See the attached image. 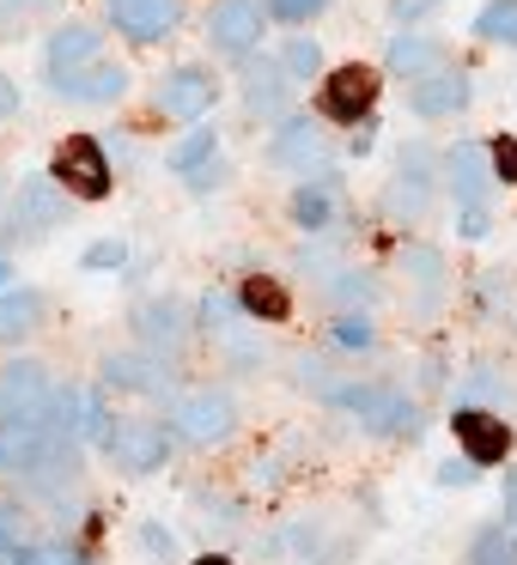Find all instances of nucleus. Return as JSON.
<instances>
[{"label": "nucleus", "mask_w": 517, "mask_h": 565, "mask_svg": "<svg viewBox=\"0 0 517 565\" xmlns=\"http://www.w3.org/2000/svg\"><path fill=\"white\" fill-rule=\"evenodd\" d=\"M225 177H232V171H225L220 159H208L201 171H189L183 183H189V195H208V189H225Z\"/></svg>", "instance_id": "obj_43"}, {"label": "nucleus", "mask_w": 517, "mask_h": 565, "mask_svg": "<svg viewBox=\"0 0 517 565\" xmlns=\"http://www.w3.org/2000/svg\"><path fill=\"white\" fill-rule=\"evenodd\" d=\"M475 38L499 43V50H517V0H487L475 13Z\"/></svg>", "instance_id": "obj_30"}, {"label": "nucleus", "mask_w": 517, "mask_h": 565, "mask_svg": "<svg viewBox=\"0 0 517 565\" xmlns=\"http://www.w3.org/2000/svg\"><path fill=\"white\" fill-rule=\"evenodd\" d=\"M13 116H19V79L0 74V122H13Z\"/></svg>", "instance_id": "obj_46"}, {"label": "nucleus", "mask_w": 517, "mask_h": 565, "mask_svg": "<svg viewBox=\"0 0 517 565\" xmlns=\"http://www.w3.org/2000/svg\"><path fill=\"white\" fill-rule=\"evenodd\" d=\"M402 274H408V310H414V317H439V305H444V249L439 244H408L402 249Z\"/></svg>", "instance_id": "obj_17"}, {"label": "nucleus", "mask_w": 517, "mask_h": 565, "mask_svg": "<svg viewBox=\"0 0 517 565\" xmlns=\"http://www.w3.org/2000/svg\"><path fill=\"white\" fill-rule=\"evenodd\" d=\"M487 159H493V183H517V140H493Z\"/></svg>", "instance_id": "obj_42"}, {"label": "nucleus", "mask_w": 517, "mask_h": 565, "mask_svg": "<svg viewBox=\"0 0 517 565\" xmlns=\"http://www.w3.org/2000/svg\"><path fill=\"white\" fill-rule=\"evenodd\" d=\"M256 43H262V0H213V13H208V50L244 62Z\"/></svg>", "instance_id": "obj_13"}, {"label": "nucleus", "mask_w": 517, "mask_h": 565, "mask_svg": "<svg viewBox=\"0 0 517 565\" xmlns=\"http://www.w3.org/2000/svg\"><path fill=\"white\" fill-rule=\"evenodd\" d=\"M383 67H390L395 79H408V86H414V79L451 67V43L432 38V31H395V38L383 43Z\"/></svg>", "instance_id": "obj_16"}, {"label": "nucleus", "mask_w": 517, "mask_h": 565, "mask_svg": "<svg viewBox=\"0 0 517 565\" xmlns=\"http://www.w3.org/2000/svg\"><path fill=\"white\" fill-rule=\"evenodd\" d=\"M244 104L262 116H286V98H293V79H286V67L274 62V55H262V62H250L244 55Z\"/></svg>", "instance_id": "obj_22"}, {"label": "nucleus", "mask_w": 517, "mask_h": 565, "mask_svg": "<svg viewBox=\"0 0 517 565\" xmlns=\"http://www.w3.org/2000/svg\"><path fill=\"white\" fill-rule=\"evenodd\" d=\"M468 104H475V74H468V67H439V74L408 86V110H414L420 122H451Z\"/></svg>", "instance_id": "obj_12"}, {"label": "nucleus", "mask_w": 517, "mask_h": 565, "mask_svg": "<svg viewBox=\"0 0 517 565\" xmlns=\"http://www.w3.org/2000/svg\"><path fill=\"white\" fill-rule=\"evenodd\" d=\"M135 334L152 353H177V347L189 341V310L177 305V298H147V305L135 310Z\"/></svg>", "instance_id": "obj_20"}, {"label": "nucleus", "mask_w": 517, "mask_h": 565, "mask_svg": "<svg viewBox=\"0 0 517 565\" xmlns=\"http://www.w3.org/2000/svg\"><path fill=\"white\" fill-rule=\"evenodd\" d=\"M196 317H201V329H208V334H225V329L244 322V310H238V292H208Z\"/></svg>", "instance_id": "obj_36"}, {"label": "nucleus", "mask_w": 517, "mask_h": 565, "mask_svg": "<svg viewBox=\"0 0 517 565\" xmlns=\"http://www.w3.org/2000/svg\"><path fill=\"white\" fill-rule=\"evenodd\" d=\"M238 310H244L250 322H286L293 317V292H286L274 274H250V280L238 286Z\"/></svg>", "instance_id": "obj_25"}, {"label": "nucleus", "mask_w": 517, "mask_h": 565, "mask_svg": "<svg viewBox=\"0 0 517 565\" xmlns=\"http://www.w3.org/2000/svg\"><path fill=\"white\" fill-rule=\"evenodd\" d=\"M159 110L165 116H183V122H201V116L213 110V98H220V79L208 74V67H196V62H183V67H171V74L159 79Z\"/></svg>", "instance_id": "obj_15"}, {"label": "nucleus", "mask_w": 517, "mask_h": 565, "mask_svg": "<svg viewBox=\"0 0 517 565\" xmlns=\"http://www.w3.org/2000/svg\"><path fill=\"white\" fill-rule=\"evenodd\" d=\"M268 164L298 177H329V135L310 116H281V128L268 135Z\"/></svg>", "instance_id": "obj_9"}, {"label": "nucleus", "mask_w": 517, "mask_h": 565, "mask_svg": "<svg viewBox=\"0 0 517 565\" xmlns=\"http://www.w3.org/2000/svg\"><path fill=\"white\" fill-rule=\"evenodd\" d=\"M511 402H517V390L505 383L499 365H468L463 383H456V407H493V414H505Z\"/></svg>", "instance_id": "obj_26"}, {"label": "nucleus", "mask_w": 517, "mask_h": 565, "mask_svg": "<svg viewBox=\"0 0 517 565\" xmlns=\"http://www.w3.org/2000/svg\"><path fill=\"white\" fill-rule=\"evenodd\" d=\"M378 92H383V74H378V67L347 62V67H335V74H323L317 110L329 116V122H354V128H359L371 110H378Z\"/></svg>", "instance_id": "obj_6"}, {"label": "nucleus", "mask_w": 517, "mask_h": 565, "mask_svg": "<svg viewBox=\"0 0 517 565\" xmlns=\"http://www.w3.org/2000/svg\"><path fill=\"white\" fill-rule=\"evenodd\" d=\"M493 232V207H456V237L463 244H481Z\"/></svg>", "instance_id": "obj_40"}, {"label": "nucleus", "mask_w": 517, "mask_h": 565, "mask_svg": "<svg viewBox=\"0 0 517 565\" xmlns=\"http://www.w3.org/2000/svg\"><path fill=\"white\" fill-rule=\"evenodd\" d=\"M468 565H517V529L511 523H481L475 535H468V553H463Z\"/></svg>", "instance_id": "obj_27"}, {"label": "nucleus", "mask_w": 517, "mask_h": 565, "mask_svg": "<svg viewBox=\"0 0 517 565\" xmlns=\"http://www.w3.org/2000/svg\"><path fill=\"white\" fill-rule=\"evenodd\" d=\"M104 55V31L86 25V19H74V25H62L50 38V50H43V67H50V86L67 74H80V67H92Z\"/></svg>", "instance_id": "obj_19"}, {"label": "nucleus", "mask_w": 517, "mask_h": 565, "mask_svg": "<svg viewBox=\"0 0 517 565\" xmlns=\"http://www.w3.org/2000/svg\"><path fill=\"white\" fill-rule=\"evenodd\" d=\"M323 292H329L341 310H366V305H378V280H371L366 268H335V274H323Z\"/></svg>", "instance_id": "obj_29"}, {"label": "nucleus", "mask_w": 517, "mask_h": 565, "mask_svg": "<svg viewBox=\"0 0 517 565\" xmlns=\"http://www.w3.org/2000/svg\"><path fill=\"white\" fill-rule=\"evenodd\" d=\"M50 177L67 189V201H104L110 195V159L92 135H67L50 159Z\"/></svg>", "instance_id": "obj_7"}, {"label": "nucleus", "mask_w": 517, "mask_h": 565, "mask_svg": "<svg viewBox=\"0 0 517 565\" xmlns=\"http://www.w3.org/2000/svg\"><path fill=\"white\" fill-rule=\"evenodd\" d=\"M189 565H238V559H225V553H213V547H208L201 559H189Z\"/></svg>", "instance_id": "obj_48"}, {"label": "nucleus", "mask_w": 517, "mask_h": 565, "mask_svg": "<svg viewBox=\"0 0 517 565\" xmlns=\"http://www.w3.org/2000/svg\"><path fill=\"white\" fill-rule=\"evenodd\" d=\"M19 565H80V553L67 547V541H31V547L19 553Z\"/></svg>", "instance_id": "obj_38"}, {"label": "nucleus", "mask_w": 517, "mask_h": 565, "mask_svg": "<svg viewBox=\"0 0 517 565\" xmlns=\"http://www.w3.org/2000/svg\"><path fill=\"white\" fill-rule=\"evenodd\" d=\"M7 286H13V262L0 256V292H7Z\"/></svg>", "instance_id": "obj_49"}, {"label": "nucleus", "mask_w": 517, "mask_h": 565, "mask_svg": "<svg viewBox=\"0 0 517 565\" xmlns=\"http://www.w3.org/2000/svg\"><path fill=\"white\" fill-rule=\"evenodd\" d=\"M43 0H0V25H13V19H25V13H38Z\"/></svg>", "instance_id": "obj_47"}, {"label": "nucleus", "mask_w": 517, "mask_h": 565, "mask_svg": "<svg viewBox=\"0 0 517 565\" xmlns=\"http://www.w3.org/2000/svg\"><path fill=\"white\" fill-rule=\"evenodd\" d=\"M50 92H55V98H67V104H116V98H128V67L92 62V67H80V74L55 79Z\"/></svg>", "instance_id": "obj_21"}, {"label": "nucleus", "mask_w": 517, "mask_h": 565, "mask_svg": "<svg viewBox=\"0 0 517 565\" xmlns=\"http://www.w3.org/2000/svg\"><path fill=\"white\" fill-rule=\"evenodd\" d=\"M329 341L347 347V353H371V347H378V322H371V310H341V317L329 322Z\"/></svg>", "instance_id": "obj_33"}, {"label": "nucleus", "mask_w": 517, "mask_h": 565, "mask_svg": "<svg viewBox=\"0 0 517 565\" xmlns=\"http://www.w3.org/2000/svg\"><path fill=\"white\" fill-rule=\"evenodd\" d=\"M189 504L201 511L196 523L208 529V535H238V529H244V516H238V499H225V492H208V487H201Z\"/></svg>", "instance_id": "obj_32"}, {"label": "nucleus", "mask_w": 517, "mask_h": 565, "mask_svg": "<svg viewBox=\"0 0 517 565\" xmlns=\"http://www.w3.org/2000/svg\"><path fill=\"white\" fill-rule=\"evenodd\" d=\"M67 220V189L55 183L50 171H38V177H25L19 183V195H13V207H7V232L13 237H50L55 225Z\"/></svg>", "instance_id": "obj_8"}, {"label": "nucleus", "mask_w": 517, "mask_h": 565, "mask_svg": "<svg viewBox=\"0 0 517 565\" xmlns=\"http://www.w3.org/2000/svg\"><path fill=\"white\" fill-rule=\"evenodd\" d=\"M43 310H50V298L38 292V286H7L0 292V341H25V334L43 329Z\"/></svg>", "instance_id": "obj_23"}, {"label": "nucleus", "mask_w": 517, "mask_h": 565, "mask_svg": "<svg viewBox=\"0 0 517 565\" xmlns=\"http://www.w3.org/2000/svg\"><path fill=\"white\" fill-rule=\"evenodd\" d=\"M293 225L310 237H323L335 225V177H305L293 189Z\"/></svg>", "instance_id": "obj_24"}, {"label": "nucleus", "mask_w": 517, "mask_h": 565, "mask_svg": "<svg viewBox=\"0 0 517 565\" xmlns=\"http://www.w3.org/2000/svg\"><path fill=\"white\" fill-rule=\"evenodd\" d=\"M80 268H86V274H123L128 268V244H123V237H98V244L80 256Z\"/></svg>", "instance_id": "obj_37"}, {"label": "nucleus", "mask_w": 517, "mask_h": 565, "mask_svg": "<svg viewBox=\"0 0 517 565\" xmlns=\"http://www.w3.org/2000/svg\"><path fill=\"white\" fill-rule=\"evenodd\" d=\"M305 390H317L323 407H335V414H354L359 426L371 431V438H420V402L408 390H395V383H329L317 377L323 365H305Z\"/></svg>", "instance_id": "obj_1"}, {"label": "nucleus", "mask_w": 517, "mask_h": 565, "mask_svg": "<svg viewBox=\"0 0 517 565\" xmlns=\"http://www.w3.org/2000/svg\"><path fill=\"white\" fill-rule=\"evenodd\" d=\"M432 189H439V159H432L426 140H408V147L395 152L390 183H383V213H395V220H420V213L432 207Z\"/></svg>", "instance_id": "obj_4"}, {"label": "nucleus", "mask_w": 517, "mask_h": 565, "mask_svg": "<svg viewBox=\"0 0 517 565\" xmlns=\"http://www.w3.org/2000/svg\"><path fill=\"white\" fill-rule=\"evenodd\" d=\"M439 13V0H390V19L395 25H414V19Z\"/></svg>", "instance_id": "obj_44"}, {"label": "nucleus", "mask_w": 517, "mask_h": 565, "mask_svg": "<svg viewBox=\"0 0 517 565\" xmlns=\"http://www.w3.org/2000/svg\"><path fill=\"white\" fill-rule=\"evenodd\" d=\"M451 438H456V456H468L475 468H493L511 456V419L493 414V407H456Z\"/></svg>", "instance_id": "obj_10"}, {"label": "nucleus", "mask_w": 517, "mask_h": 565, "mask_svg": "<svg viewBox=\"0 0 517 565\" xmlns=\"http://www.w3.org/2000/svg\"><path fill=\"white\" fill-rule=\"evenodd\" d=\"M171 426L165 419H140V414H116V426H110V438L98 444L104 450V462L116 468V475H159L165 462H171Z\"/></svg>", "instance_id": "obj_3"}, {"label": "nucleus", "mask_w": 517, "mask_h": 565, "mask_svg": "<svg viewBox=\"0 0 517 565\" xmlns=\"http://www.w3.org/2000/svg\"><path fill=\"white\" fill-rule=\"evenodd\" d=\"M31 511L25 504H13V499H0V565H19V553L31 547Z\"/></svg>", "instance_id": "obj_31"}, {"label": "nucleus", "mask_w": 517, "mask_h": 565, "mask_svg": "<svg viewBox=\"0 0 517 565\" xmlns=\"http://www.w3.org/2000/svg\"><path fill=\"white\" fill-rule=\"evenodd\" d=\"M135 541H140V553H147L152 565H189V559H183V541H177V529H165L159 516H147V523L135 529Z\"/></svg>", "instance_id": "obj_34"}, {"label": "nucleus", "mask_w": 517, "mask_h": 565, "mask_svg": "<svg viewBox=\"0 0 517 565\" xmlns=\"http://www.w3.org/2000/svg\"><path fill=\"white\" fill-rule=\"evenodd\" d=\"M98 377L104 390H123V395H177V365L171 353H152V347H123V353H104L98 359Z\"/></svg>", "instance_id": "obj_5"}, {"label": "nucleus", "mask_w": 517, "mask_h": 565, "mask_svg": "<svg viewBox=\"0 0 517 565\" xmlns=\"http://www.w3.org/2000/svg\"><path fill=\"white\" fill-rule=\"evenodd\" d=\"M50 395H55V377L43 359H7L0 365V419H43Z\"/></svg>", "instance_id": "obj_11"}, {"label": "nucleus", "mask_w": 517, "mask_h": 565, "mask_svg": "<svg viewBox=\"0 0 517 565\" xmlns=\"http://www.w3.org/2000/svg\"><path fill=\"white\" fill-rule=\"evenodd\" d=\"M208 159H220V128H189L183 140H177V147H165V164H171L177 177H189V171H201V164Z\"/></svg>", "instance_id": "obj_28"}, {"label": "nucleus", "mask_w": 517, "mask_h": 565, "mask_svg": "<svg viewBox=\"0 0 517 565\" xmlns=\"http://www.w3.org/2000/svg\"><path fill=\"white\" fill-rule=\"evenodd\" d=\"M177 19H183V0H110V25L123 31L128 43L171 38Z\"/></svg>", "instance_id": "obj_18"}, {"label": "nucleus", "mask_w": 517, "mask_h": 565, "mask_svg": "<svg viewBox=\"0 0 517 565\" xmlns=\"http://www.w3.org/2000/svg\"><path fill=\"white\" fill-rule=\"evenodd\" d=\"M499 523L517 529V468H505V480H499Z\"/></svg>", "instance_id": "obj_45"}, {"label": "nucleus", "mask_w": 517, "mask_h": 565, "mask_svg": "<svg viewBox=\"0 0 517 565\" xmlns=\"http://www.w3.org/2000/svg\"><path fill=\"white\" fill-rule=\"evenodd\" d=\"M439 171H444V183H451L456 207H487V195H493V159H487V147H481V140H456V147L439 159Z\"/></svg>", "instance_id": "obj_14"}, {"label": "nucleus", "mask_w": 517, "mask_h": 565, "mask_svg": "<svg viewBox=\"0 0 517 565\" xmlns=\"http://www.w3.org/2000/svg\"><path fill=\"white\" fill-rule=\"evenodd\" d=\"M281 67H286V79H293V86H298V79H317V74H323V50H317V38H305V31H298V38L281 50Z\"/></svg>", "instance_id": "obj_35"}, {"label": "nucleus", "mask_w": 517, "mask_h": 565, "mask_svg": "<svg viewBox=\"0 0 517 565\" xmlns=\"http://www.w3.org/2000/svg\"><path fill=\"white\" fill-rule=\"evenodd\" d=\"M262 7H268V13L281 19V25H305V19H317L323 7H329V0H262Z\"/></svg>", "instance_id": "obj_39"}, {"label": "nucleus", "mask_w": 517, "mask_h": 565, "mask_svg": "<svg viewBox=\"0 0 517 565\" xmlns=\"http://www.w3.org/2000/svg\"><path fill=\"white\" fill-rule=\"evenodd\" d=\"M165 426H171L177 444H196V450H220L238 431V402L220 383H196V390H177L171 407H165Z\"/></svg>", "instance_id": "obj_2"}, {"label": "nucleus", "mask_w": 517, "mask_h": 565, "mask_svg": "<svg viewBox=\"0 0 517 565\" xmlns=\"http://www.w3.org/2000/svg\"><path fill=\"white\" fill-rule=\"evenodd\" d=\"M475 480H481V468L468 456H444L439 462V487H475Z\"/></svg>", "instance_id": "obj_41"}]
</instances>
